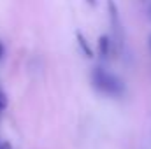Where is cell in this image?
Listing matches in <instances>:
<instances>
[{
  "mask_svg": "<svg viewBox=\"0 0 151 149\" xmlns=\"http://www.w3.org/2000/svg\"><path fill=\"white\" fill-rule=\"evenodd\" d=\"M91 82L102 95L111 98H123L127 93L125 82L102 67H95L91 70Z\"/></svg>",
  "mask_w": 151,
  "mask_h": 149,
  "instance_id": "obj_1",
  "label": "cell"
},
{
  "mask_svg": "<svg viewBox=\"0 0 151 149\" xmlns=\"http://www.w3.org/2000/svg\"><path fill=\"white\" fill-rule=\"evenodd\" d=\"M107 9H109V18H111V25H113V30L114 34H116V37H118V40H119V44L123 46V39H125V35H123V28H121V21H119V12H118V7H116V4H114L113 0H109L107 2Z\"/></svg>",
  "mask_w": 151,
  "mask_h": 149,
  "instance_id": "obj_2",
  "label": "cell"
},
{
  "mask_svg": "<svg viewBox=\"0 0 151 149\" xmlns=\"http://www.w3.org/2000/svg\"><path fill=\"white\" fill-rule=\"evenodd\" d=\"M99 54L104 60H107L109 54H111V42H109L107 35H100L99 37Z\"/></svg>",
  "mask_w": 151,
  "mask_h": 149,
  "instance_id": "obj_3",
  "label": "cell"
},
{
  "mask_svg": "<svg viewBox=\"0 0 151 149\" xmlns=\"http://www.w3.org/2000/svg\"><path fill=\"white\" fill-rule=\"evenodd\" d=\"M76 37H77V44L81 46V49H83V53L88 56V58H91L93 56V51H91V47L88 46V42H86V39H84V35L81 34V32H77L76 34Z\"/></svg>",
  "mask_w": 151,
  "mask_h": 149,
  "instance_id": "obj_4",
  "label": "cell"
},
{
  "mask_svg": "<svg viewBox=\"0 0 151 149\" xmlns=\"http://www.w3.org/2000/svg\"><path fill=\"white\" fill-rule=\"evenodd\" d=\"M5 105H7V100H5V95H4L2 90H0V114H2L4 109H5Z\"/></svg>",
  "mask_w": 151,
  "mask_h": 149,
  "instance_id": "obj_5",
  "label": "cell"
},
{
  "mask_svg": "<svg viewBox=\"0 0 151 149\" xmlns=\"http://www.w3.org/2000/svg\"><path fill=\"white\" fill-rule=\"evenodd\" d=\"M146 16H148V19H150V23H151V0H148V7H146Z\"/></svg>",
  "mask_w": 151,
  "mask_h": 149,
  "instance_id": "obj_6",
  "label": "cell"
},
{
  "mask_svg": "<svg viewBox=\"0 0 151 149\" xmlns=\"http://www.w3.org/2000/svg\"><path fill=\"white\" fill-rule=\"evenodd\" d=\"M0 149H12V148H11L9 142H4V144H0Z\"/></svg>",
  "mask_w": 151,
  "mask_h": 149,
  "instance_id": "obj_7",
  "label": "cell"
},
{
  "mask_svg": "<svg viewBox=\"0 0 151 149\" xmlns=\"http://www.w3.org/2000/svg\"><path fill=\"white\" fill-rule=\"evenodd\" d=\"M2 56H4V44L0 42V60H2Z\"/></svg>",
  "mask_w": 151,
  "mask_h": 149,
  "instance_id": "obj_8",
  "label": "cell"
},
{
  "mask_svg": "<svg viewBox=\"0 0 151 149\" xmlns=\"http://www.w3.org/2000/svg\"><path fill=\"white\" fill-rule=\"evenodd\" d=\"M86 2H88V4H91V5H95V4H97V0H86Z\"/></svg>",
  "mask_w": 151,
  "mask_h": 149,
  "instance_id": "obj_9",
  "label": "cell"
},
{
  "mask_svg": "<svg viewBox=\"0 0 151 149\" xmlns=\"http://www.w3.org/2000/svg\"><path fill=\"white\" fill-rule=\"evenodd\" d=\"M150 46H151V37H150Z\"/></svg>",
  "mask_w": 151,
  "mask_h": 149,
  "instance_id": "obj_10",
  "label": "cell"
}]
</instances>
